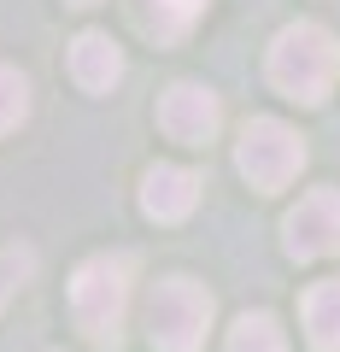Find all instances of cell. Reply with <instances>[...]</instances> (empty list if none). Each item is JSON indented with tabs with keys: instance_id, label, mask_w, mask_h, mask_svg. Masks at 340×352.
Here are the masks:
<instances>
[{
	"instance_id": "obj_1",
	"label": "cell",
	"mask_w": 340,
	"mask_h": 352,
	"mask_svg": "<svg viewBox=\"0 0 340 352\" xmlns=\"http://www.w3.org/2000/svg\"><path fill=\"white\" fill-rule=\"evenodd\" d=\"M270 88L276 94H288V100L299 106H323L328 88H335L340 76V41L328 24H317V18H299V24H288L276 41H270Z\"/></svg>"
},
{
	"instance_id": "obj_2",
	"label": "cell",
	"mask_w": 340,
	"mask_h": 352,
	"mask_svg": "<svg viewBox=\"0 0 340 352\" xmlns=\"http://www.w3.org/2000/svg\"><path fill=\"white\" fill-rule=\"evenodd\" d=\"M129 276L135 258L129 252H94L76 264L71 276V317L94 346H117L124 340V311H129Z\"/></svg>"
},
{
	"instance_id": "obj_3",
	"label": "cell",
	"mask_w": 340,
	"mask_h": 352,
	"mask_svg": "<svg viewBox=\"0 0 340 352\" xmlns=\"http://www.w3.org/2000/svg\"><path fill=\"white\" fill-rule=\"evenodd\" d=\"M212 294L194 276H164L147 294V340L159 352H200L212 335Z\"/></svg>"
},
{
	"instance_id": "obj_4",
	"label": "cell",
	"mask_w": 340,
	"mask_h": 352,
	"mask_svg": "<svg viewBox=\"0 0 340 352\" xmlns=\"http://www.w3.org/2000/svg\"><path fill=\"white\" fill-rule=\"evenodd\" d=\"M235 170L258 194H282L305 170V135L293 124H282V118H252L235 141Z\"/></svg>"
},
{
	"instance_id": "obj_5",
	"label": "cell",
	"mask_w": 340,
	"mask_h": 352,
	"mask_svg": "<svg viewBox=\"0 0 340 352\" xmlns=\"http://www.w3.org/2000/svg\"><path fill=\"white\" fill-rule=\"evenodd\" d=\"M282 247L288 258H335L340 252V188H311L288 217H282Z\"/></svg>"
},
{
	"instance_id": "obj_6",
	"label": "cell",
	"mask_w": 340,
	"mask_h": 352,
	"mask_svg": "<svg viewBox=\"0 0 340 352\" xmlns=\"http://www.w3.org/2000/svg\"><path fill=\"white\" fill-rule=\"evenodd\" d=\"M159 129L170 141H182V147H205V141H217V129H223V106H217V94L200 88V82H170L159 94Z\"/></svg>"
},
{
	"instance_id": "obj_7",
	"label": "cell",
	"mask_w": 340,
	"mask_h": 352,
	"mask_svg": "<svg viewBox=\"0 0 340 352\" xmlns=\"http://www.w3.org/2000/svg\"><path fill=\"white\" fill-rule=\"evenodd\" d=\"M200 188H205L200 170H188V164H152L141 176V212L152 223H182L200 206Z\"/></svg>"
},
{
	"instance_id": "obj_8",
	"label": "cell",
	"mask_w": 340,
	"mask_h": 352,
	"mask_svg": "<svg viewBox=\"0 0 340 352\" xmlns=\"http://www.w3.org/2000/svg\"><path fill=\"white\" fill-rule=\"evenodd\" d=\"M71 76L76 88H89V94H106V88L124 82V47H117L106 30H82L71 41Z\"/></svg>"
},
{
	"instance_id": "obj_9",
	"label": "cell",
	"mask_w": 340,
	"mask_h": 352,
	"mask_svg": "<svg viewBox=\"0 0 340 352\" xmlns=\"http://www.w3.org/2000/svg\"><path fill=\"white\" fill-rule=\"evenodd\" d=\"M299 323H305V340H311L317 352H340V282H317V288H305Z\"/></svg>"
},
{
	"instance_id": "obj_10",
	"label": "cell",
	"mask_w": 340,
	"mask_h": 352,
	"mask_svg": "<svg viewBox=\"0 0 340 352\" xmlns=\"http://www.w3.org/2000/svg\"><path fill=\"white\" fill-rule=\"evenodd\" d=\"M147 6V30L159 36V47L188 41V30L205 18V0H141Z\"/></svg>"
},
{
	"instance_id": "obj_11",
	"label": "cell",
	"mask_w": 340,
	"mask_h": 352,
	"mask_svg": "<svg viewBox=\"0 0 340 352\" xmlns=\"http://www.w3.org/2000/svg\"><path fill=\"white\" fill-rule=\"evenodd\" d=\"M223 352H288V335H282V323L270 311H247V317H235Z\"/></svg>"
},
{
	"instance_id": "obj_12",
	"label": "cell",
	"mask_w": 340,
	"mask_h": 352,
	"mask_svg": "<svg viewBox=\"0 0 340 352\" xmlns=\"http://www.w3.org/2000/svg\"><path fill=\"white\" fill-rule=\"evenodd\" d=\"M24 118H30V82H24V71L0 65V135H12Z\"/></svg>"
},
{
	"instance_id": "obj_13",
	"label": "cell",
	"mask_w": 340,
	"mask_h": 352,
	"mask_svg": "<svg viewBox=\"0 0 340 352\" xmlns=\"http://www.w3.org/2000/svg\"><path fill=\"white\" fill-rule=\"evenodd\" d=\"M30 270H36V252L30 247H0V311H6V300L30 282Z\"/></svg>"
},
{
	"instance_id": "obj_14",
	"label": "cell",
	"mask_w": 340,
	"mask_h": 352,
	"mask_svg": "<svg viewBox=\"0 0 340 352\" xmlns=\"http://www.w3.org/2000/svg\"><path fill=\"white\" fill-rule=\"evenodd\" d=\"M65 6H100V0H65Z\"/></svg>"
}]
</instances>
